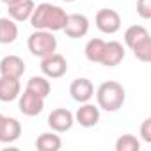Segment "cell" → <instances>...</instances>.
I'll list each match as a JSON object with an SVG mask.
<instances>
[{"label":"cell","instance_id":"obj_1","mask_svg":"<svg viewBox=\"0 0 151 151\" xmlns=\"http://www.w3.org/2000/svg\"><path fill=\"white\" fill-rule=\"evenodd\" d=\"M68 20V13L53 4L43 2L39 6L34 7L29 22L36 30H50V32H57L62 30Z\"/></svg>","mask_w":151,"mask_h":151},{"label":"cell","instance_id":"obj_2","mask_svg":"<svg viewBox=\"0 0 151 151\" xmlns=\"http://www.w3.org/2000/svg\"><path fill=\"white\" fill-rule=\"evenodd\" d=\"M124 100H126L124 87L116 80L103 82L96 89V101H98V107L101 110L116 112L124 105Z\"/></svg>","mask_w":151,"mask_h":151},{"label":"cell","instance_id":"obj_3","mask_svg":"<svg viewBox=\"0 0 151 151\" xmlns=\"http://www.w3.org/2000/svg\"><path fill=\"white\" fill-rule=\"evenodd\" d=\"M27 46L32 55L43 59L46 55H52L57 50V37L50 30H36L29 36Z\"/></svg>","mask_w":151,"mask_h":151},{"label":"cell","instance_id":"obj_4","mask_svg":"<svg viewBox=\"0 0 151 151\" xmlns=\"http://www.w3.org/2000/svg\"><path fill=\"white\" fill-rule=\"evenodd\" d=\"M41 71L46 78H60L68 71V60L60 53L53 52L52 55L41 59Z\"/></svg>","mask_w":151,"mask_h":151},{"label":"cell","instance_id":"obj_5","mask_svg":"<svg viewBox=\"0 0 151 151\" xmlns=\"http://www.w3.org/2000/svg\"><path fill=\"white\" fill-rule=\"evenodd\" d=\"M62 32L71 39L84 37L89 32V18L86 14H78V13L68 14V20H66V25H64Z\"/></svg>","mask_w":151,"mask_h":151},{"label":"cell","instance_id":"obj_6","mask_svg":"<svg viewBox=\"0 0 151 151\" xmlns=\"http://www.w3.org/2000/svg\"><path fill=\"white\" fill-rule=\"evenodd\" d=\"M20 112L23 116H29V117H34L37 114L43 112L45 109V98L34 94L32 91L25 89L23 93H20Z\"/></svg>","mask_w":151,"mask_h":151},{"label":"cell","instance_id":"obj_7","mask_svg":"<svg viewBox=\"0 0 151 151\" xmlns=\"http://www.w3.org/2000/svg\"><path fill=\"white\" fill-rule=\"evenodd\" d=\"M96 27L103 34H116L121 29V16L114 9H100L96 13Z\"/></svg>","mask_w":151,"mask_h":151},{"label":"cell","instance_id":"obj_8","mask_svg":"<svg viewBox=\"0 0 151 151\" xmlns=\"http://www.w3.org/2000/svg\"><path fill=\"white\" fill-rule=\"evenodd\" d=\"M73 123H75V116L68 109H55L48 116V126L53 132H57V133H62V132L71 130Z\"/></svg>","mask_w":151,"mask_h":151},{"label":"cell","instance_id":"obj_9","mask_svg":"<svg viewBox=\"0 0 151 151\" xmlns=\"http://www.w3.org/2000/svg\"><path fill=\"white\" fill-rule=\"evenodd\" d=\"M69 94L75 101L86 103L94 96V86L89 78H75L69 86Z\"/></svg>","mask_w":151,"mask_h":151},{"label":"cell","instance_id":"obj_10","mask_svg":"<svg viewBox=\"0 0 151 151\" xmlns=\"http://www.w3.org/2000/svg\"><path fill=\"white\" fill-rule=\"evenodd\" d=\"M75 121H77L80 126L84 128H93L98 124L100 121V107L86 101L80 105V109L77 110V114H75Z\"/></svg>","mask_w":151,"mask_h":151},{"label":"cell","instance_id":"obj_11","mask_svg":"<svg viewBox=\"0 0 151 151\" xmlns=\"http://www.w3.org/2000/svg\"><path fill=\"white\" fill-rule=\"evenodd\" d=\"M25 73V62L18 55H7L0 60V75L4 77H13V78H22Z\"/></svg>","mask_w":151,"mask_h":151},{"label":"cell","instance_id":"obj_12","mask_svg":"<svg viewBox=\"0 0 151 151\" xmlns=\"http://www.w3.org/2000/svg\"><path fill=\"white\" fill-rule=\"evenodd\" d=\"M123 59H124V46L119 41H109L105 45V52H103L100 64H103L107 68H114V66H119L123 62Z\"/></svg>","mask_w":151,"mask_h":151},{"label":"cell","instance_id":"obj_13","mask_svg":"<svg viewBox=\"0 0 151 151\" xmlns=\"http://www.w3.org/2000/svg\"><path fill=\"white\" fill-rule=\"evenodd\" d=\"M22 93V84L20 78H13V77H0V101H14Z\"/></svg>","mask_w":151,"mask_h":151},{"label":"cell","instance_id":"obj_14","mask_svg":"<svg viewBox=\"0 0 151 151\" xmlns=\"http://www.w3.org/2000/svg\"><path fill=\"white\" fill-rule=\"evenodd\" d=\"M22 135V123L14 117H6L2 121V126H0V142L4 144H11L14 140H18Z\"/></svg>","mask_w":151,"mask_h":151},{"label":"cell","instance_id":"obj_15","mask_svg":"<svg viewBox=\"0 0 151 151\" xmlns=\"http://www.w3.org/2000/svg\"><path fill=\"white\" fill-rule=\"evenodd\" d=\"M36 4L32 0H22V2H16L13 6H7V13H9V18L14 20V22H27L34 11Z\"/></svg>","mask_w":151,"mask_h":151},{"label":"cell","instance_id":"obj_16","mask_svg":"<svg viewBox=\"0 0 151 151\" xmlns=\"http://www.w3.org/2000/svg\"><path fill=\"white\" fill-rule=\"evenodd\" d=\"M62 146L60 137L57 135V132H45L36 139V147L39 151H59Z\"/></svg>","mask_w":151,"mask_h":151},{"label":"cell","instance_id":"obj_17","mask_svg":"<svg viewBox=\"0 0 151 151\" xmlns=\"http://www.w3.org/2000/svg\"><path fill=\"white\" fill-rule=\"evenodd\" d=\"M18 37V25L11 18H0V43L11 45Z\"/></svg>","mask_w":151,"mask_h":151},{"label":"cell","instance_id":"obj_18","mask_svg":"<svg viewBox=\"0 0 151 151\" xmlns=\"http://www.w3.org/2000/svg\"><path fill=\"white\" fill-rule=\"evenodd\" d=\"M147 37H151V36L144 25H132L124 30V45L128 48H133L135 45H139L140 41H144Z\"/></svg>","mask_w":151,"mask_h":151},{"label":"cell","instance_id":"obj_19","mask_svg":"<svg viewBox=\"0 0 151 151\" xmlns=\"http://www.w3.org/2000/svg\"><path fill=\"white\" fill-rule=\"evenodd\" d=\"M105 45H107V41H103L100 37L89 39L87 45H86V57H87V60L100 64L101 57H103V52H105Z\"/></svg>","mask_w":151,"mask_h":151},{"label":"cell","instance_id":"obj_20","mask_svg":"<svg viewBox=\"0 0 151 151\" xmlns=\"http://www.w3.org/2000/svg\"><path fill=\"white\" fill-rule=\"evenodd\" d=\"M25 89L32 91L34 94H37V96H41V98H46V96L50 94V91H52V86H50V82L46 80V77H32V78L27 82V87H25Z\"/></svg>","mask_w":151,"mask_h":151},{"label":"cell","instance_id":"obj_21","mask_svg":"<svg viewBox=\"0 0 151 151\" xmlns=\"http://www.w3.org/2000/svg\"><path fill=\"white\" fill-rule=\"evenodd\" d=\"M116 149L117 151H139L140 149V142L135 135L132 133H124L116 140Z\"/></svg>","mask_w":151,"mask_h":151},{"label":"cell","instance_id":"obj_22","mask_svg":"<svg viewBox=\"0 0 151 151\" xmlns=\"http://www.w3.org/2000/svg\"><path fill=\"white\" fill-rule=\"evenodd\" d=\"M132 52H133L135 59H139L140 62H149L151 60V37H147V39L140 41L139 45H135L132 48Z\"/></svg>","mask_w":151,"mask_h":151},{"label":"cell","instance_id":"obj_23","mask_svg":"<svg viewBox=\"0 0 151 151\" xmlns=\"http://www.w3.org/2000/svg\"><path fill=\"white\" fill-rule=\"evenodd\" d=\"M137 14L142 20L151 18V0H137Z\"/></svg>","mask_w":151,"mask_h":151},{"label":"cell","instance_id":"obj_24","mask_svg":"<svg viewBox=\"0 0 151 151\" xmlns=\"http://www.w3.org/2000/svg\"><path fill=\"white\" fill-rule=\"evenodd\" d=\"M140 137L144 142H151V117H146L140 124Z\"/></svg>","mask_w":151,"mask_h":151},{"label":"cell","instance_id":"obj_25","mask_svg":"<svg viewBox=\"0 0 151 151\" xmlns=\"http://www.w3.org/2000/svg\"><path fill=\"white\" fill-rule=\"evenodd\" d=\"M2 2H4L6 6H13V4H16V2H22V0H2Z\"/></svg>","mask_w":151,"mask_h":151},{"label":"cell","instance_id":"obj_26","mask_svg":"<svg viewBox=\"0 0 151 151\" xmlns=\"http://www.w3.org/2000/svg\"><path fill=\"white\" fill-rule=\"evenodd\" d=\"M2 121H4V116H2V114H0V126H2Z\"/></svg>","mask_w":151,"mask_h":151},{"label":"cell","instance_id":"obj_27","mask_svg":"<svg viewBox=\"0 0 151 151\" xmlns=\"http://www.w3.org/2000/svg\"><path fill=\"white\" fill-rule=\"evenodd\" d=\"M64 2H77V0H64Z\"/></svg>","mask_w":151,"mask_h":151}]
</instances>
